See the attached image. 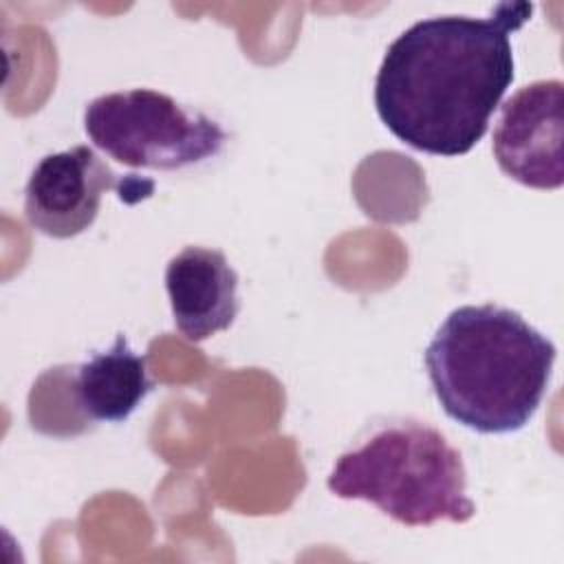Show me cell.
I'll return each mask as SVG.
<instances>
[{
  "instance_id": "cell-7",
  "label": "cell",
  "mask_w": 564,
  "mask_h": 564,
  "mask_svg": "<svg viewBox=\"0 0 564 564\" xmlns=\"http://www.w3.org/2000/svg\"><path fill=\"white\" fill-rule=\"evenodd\" d=\"M165 289L181 335L203 341L234 324L238 300V273L218 249L189 245L165 267Z\"/></svg>"
},
{
  "instance_id": "cell-6",
  "label": "cell",
  "mask_w": 564,
  "mask_h": 564,
  "mask_svg": "<svg viewBox=\"0 0 564 564\" xmlns=\"http://www.w3.org/2000/svg\"><path fill=\"white\" fill-rule=\"evenodd\" d=\"M564 84L538 79L516 90L502 106L494 130V156L513 181L533 189L564 183Z\"/></svg>"
},
{
  "instance_id": "cell-5",
  "label": "cell",
  "mask_w": 564,
  "mask_h": 564,
  "mask_svg": "<svg viewBox=\"0 0 564 564\" xmlns=\"http://www.w3.org/2000/svg\"><path fill=\"white\" fill-rule=\"evenodd\" d=\"M108 189L134 203L152 194L154 181H139L134 174L121 178L88 145L53 152L40 159L29 176L24 216L35 231L48 238H73L95 223Z\"/></svg>"
},
{
  "instance_id": "cell-3",
  "label": "cell",
  "mask_w": 564,
  "mask_h": 564,
  "mask_svg": "<svg viewBox=\"0 0 564 564\" xmlns=\"http://www.w3.org/2000/svg\"><path fill=\"white\" fill-rule=\"evenodd\" d=\"M326 485L337 498L372 502L405 527L467 522L476 513L458 449L416 421L390 423L344 452Z\"/></svg>"
},
{
  "instance_id": "cell-8",
  "label": "cell",
  "mask_w": 564,
  "mask_h": 564,
  "mask_svg": "<svg viewBox=\"0 0 564 564\" xmlns=\"http://www.w3.org/2000/svg\"><path fill=\"white\" fill-rule=\"evenodd\" d=\"M73 394L77 408L93 421L121 423L152 390L145 359L134 352L123 335L95 352L77 368Z\"/></svg>"
},
{
  "instance_id": "cell-4",
  "label": "cell",
  "mask_w": 564,
  "mask_h": 564,
  "mask_svg": "<svg viewBox=\"0 0 564 564\" xmlns=\"http://www.w3.org/2000/svg\"><path fill=\"white\" fill-rule=\"evenodd\" d=\"M84 130L110 159L150 170H183L203 163L216 156L227 141L216 119L152 88L95 97L84 108Z\"/></svg>"
},
{
  "instance_id": "cell-1",
  "label": "cell",
  "mask_w": 564,
  "mask_h": 564,
  "mask_svg": "<svg viewBox=\"0 0 564 564\" xmlns=\"http://www.w3.org/2000/svg\"><path fill=\"white\" fill-rule=\"evenodd\" d=\"M531 13L529 2H500L485 18L434 15L405 29L375 79L383 126L419 152L467 154L513 82L511 33Z\"/></svg>"
},
{
  "instance_id": "cell-2",
  "label": "cell",
  "mask_w": 564,
  "mask_h": 564,
  "mask_svg": "<svg viewBox=\"0 0 564 564\" xmlns=\"http://www.w3.org/2000/svg\"><path fill=\"white\" fill-rule=\"evenodd\" d=\"M553 361V341L498 304L454 308L425 348L443 412L480 434L522 430L549 390Z\"/></svg>"
}]
</instances>
